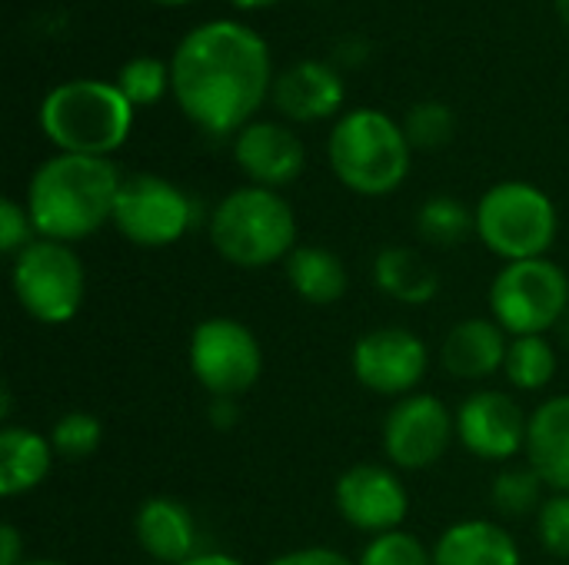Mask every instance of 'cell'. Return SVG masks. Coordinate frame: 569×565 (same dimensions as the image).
<instances>
[{"mask_svg":"<svg viewBox=\"0 0 569 565\" xmlns=\"http://www.w3.org/2000/svg\"><path fill=\"white\" fill-rule=\"evenodd\" d=\"M457 436V413L433 396L413 393L390 406L383 420V453L397 470L420 473L437 466Z\"/></svg>","mask_w":569,"mask_h":565,"instance_id":"cell-11","label":"cell"},{"mask_svg":"<svg viewBox=\"0 0 569 565\" xmlns=\"http://www.w3.org/2000/svg\"><path fill=\"white\" fill-rule=\"evenodd\" d=\"M50 443H53V453L67 463H83L90 460L100 443H103V423L93 416V413H83V410H73V413H63L53 430H50Z\"/></svg>","mask_w":569,"mask_h":565,"instance_id":"cell-29","label":"cell"},{"mask_svg":"<svg viewBox=\"0 0 569 565\" xmlns=\"http://www.w3.org/2000/svg\"><path fill=\"white\" fill-rule=\"evenodd\" d=\"M357 565H433V549H427L413 533L393 529L383 536H370Z\"/></svg>","mask_w":569,"mask_h":565,"instance_id":"cell-30","label":"cell"},{"mask_svg":"<svg viewBox=\"0 0 569 565\" xmlns=\"http://www.w3.org/2000/svg\"><path fill=\"white\" fill-rule=\"evenodd\" d=\"M187 363L210 400H240L263 373V350L247 323L233 316H210L193 326Z\"/></svg>","mask_w":569,"mask_h":565,"instance_id":"cell-10","label":"cell"},{"mask_svg":"<svg viewBox=\"0 0 569 565\" xmlns=\"http://www.w3.org/2000/svg\"><path fill=\"white\" fill-rule=\"evenodd\" d=\"M560 366L557 343L550 336H513L507 350V383L520 393H540L553 383Z\"/></svg>","mask_w":569,"mask_h":565,"instance_id":"cell-24","label":"cell"},{"mask_svg":"<svg viewBox=\"0 0 569 565\" xmlns=\"http://www.w3.org/2000/svg\"><path fill=\"white\" fill-rule=\"evenodd\" d=\"M267 565H357L353 559H347L343 553L337 549H327V546H307V549H290L277 559H270Z\"/></svg>","mask_w":569,"mask_h":565,"instance_id":"cell-33","label":"cell"},{"mask_svg":"<svg viewBox=\"0 0 569 565\" xmlns=\"http://www.w3.org/2000/svg\"><path fill=\"white\" fill-rule=\"evenodd\" d=\"M113 83L120 87V93L130 100L133 110L143 107H157L163 97H170V60L140 53L120 63Z\"/></svg>","mask_w":569,"mask_h":565,"instance_id":"cell-26","label":"cell"},{"mask_svg":"<svg viewBox=\"0 0 569 565\" xmlns=\"http://www.w3.org/2000/svg\"><path fill=\"white\" fill-rule=\"evenodd\" d=\"M233 10H267V7H277L283 0H227Z\"/></svg>","mask_w":569,"mask_h":565,"instance_id":"cell-37","label":"cell"},{"mask_svg":"<svg viewBox=\"0 0 569 565\" xmlns=\"http://www.w3.org/2000/svg\"><path fill=\"white\" fill-rule=\"evenodd\" d=\"M180 565H243L240 559H233L230 553H197V556H190L187 563Z\"/></svg>","mask_w":569,"mask_h":565,"instance_id":"cell-36","label":"cell"},{"mask_svg":"<svg viewBox=\"0 0 569 565\" xmlns=\"http://www.w3.org/2000/svg\"><path fill=\"white\" fill-rule=\"evenodd\" d=\"M137 546L150 563L180 565L197 556V523L193 513L173 496H150L133 516Z\"/></svg>","mask_w":569,"mask_h":565,"instance_id":"cell-18","label":"cell"},{"mask_svg":"<svg viewBox=\"0 0 569 565\" xmlns=\"http://www.w3.org/2000/svg\"><path fill=\"white\" fill-rule=\"evenodd\" d=\"M147 565H163V563H147Z\"/></svg>","mask_w":569,"mask_h":565,"instance_id":"cell-42","label":"cell"},{"mask_svg":"<svg viewBox=\"0 0 569 565\" xmlns=\"http://www.w3.org/2000/svg\"><path fill=\"white\" fill-rule=\"evenodd\" d=\"M557 330H560V340H563V343H567V346H569V313H567V316H563V323H560Z\"/></svg>","mask_w":569,"mask_h":565,"instance_id":"cell-40","label":"cell"},{"mask_svg":"<svg viewBox=\"0 0 569 565\" xmlns=\"http://www.w3.org/2000/svg\"><path fill=\"white\" fill-rule=\"evenodd\" d=\"M480 243L503 263L540 260L560 233V210L547 190L527 180L493 183L473 206Z\"/></svg>","mask_w":569,"mask_h":565,"instance_id":"cell-6","label":"cell"},{"mask_svg":"<svg viewBox=\"0 0 569 565\" xmlns=\"http://www.w3.org/2000/svg\"><path fill=\"white\" fill-rule=\"evenodd\" d=\"M33 240H40V236H37V226H33L27 206L17 203V200H10V196L0 200V250L7 256H17Z\"/></svg>","mask_w":569,"mask_h":565,"instance_id":"cell-32","label":"cell"},{"mask_svg":"<svg viewBox=\"0 0 569 565\" xmlns=\"http://www.w3.org/2000/svg\"><path fill=\"white\" fill-rule=\"evenodd\" d=\"M403 133L417 150L423 153H437L443 150L453 137H457V113L450 103L443 100H417L407 113H403Z\"/></svg>","mask_w":569,"mask_h":565,"instance_id":"cell-27","label":"cell"},{"mask_svg":"<svg viewBox=\"0 0 569 565\" xmlns=\"http://www.w3.org/2000/svg\"><path fill=\"white\" fill-rule=\"evenodd\" d=\"M10 286L27 316L47 326H63L83 306L87 270L70 243L33 240L13 256Z\"/></svg>","mask_w":569,"mask_h":565,"instance_id":"cell-7","label":"cell"},{"mask_svg":"<svg viewBox=\"0 0 569 565\" xmlns=\"http://www.w3.org/2000/svg\"><path fill=\"white\" fill-rule=\"evenodd\" d=\"M53 443L27 426L0 430V493L3 500H17L33 493L53 470Z\"/></svg>","mask_w":569,"mask_h":565,"instance_id":"cell-21","label":"cell"},{"mask_svg":"<svg viewBox=\"0 0 569 565\" xmlns=\"http://www.w3.org/2000/svg\"><path fill=\"white\" fill-rule=\"evenodd\" d=\"M207 420L213 423V430H233L237 420H240V406L237 400H210V410H207Z\"/></svg>","mask_w":569,"mask_h":565,"instance_id":"cell-35","label":"cell"},{"mask_svg":"<svg viewBox=\"0 0 569 565\" xmlns=\"http://www.w3.org/2000/svg\"><path fill=\"white\" fill-rule=\"evenodd\" d=\"M327 163L350 193L390 196L410 176L413 147L397 117L380 107H353L330 127Z\"/></svg>","mask_w":569,"mask_h":565,"instance_id":"cell-4","label":"cell"},{"mask_svg":"<svg viewBox=\"0 0 569 565\" xmlns=\"http://www.w3.org/2000/svg\"><path fill=\"white\" fill-rule=\"evenodd\" d=\"M373 283L403 306H423L440 293L437 266L413 246H383L373 256Z\"/></svg>","mask_w":569,"mask_h":565,"instance_id":"cell-22","label":"cell"},{"mask_svg":"<svg viewBox=\"0 0 569 565\" xmlns=\"http://www.w3.org/2000/svg\"><path fill=\"white\" fill-rule=\"evenodd\" d=\"M553 10H557L560 23L569 30V0H553Z\"/></svg>","mask_w":569,"mask_h":565,"instance_id":"cell-38","label":"cell"},{"mask_svg":"<svg viewBox=\"0 0 569 565\" xmlns=\"http://www.w3.org/2000/svg\"><path fill=\"white\" fill-rule=\"evenodd\" d=\"M530 416L500 390L470 393L457 410L460 446L483 463H510L527 450Z\"/></svg>","mask_w":569,"mask_h":565,"instance_id":"cell-14","label":"cell"},{"mask_svg":"<svg viewBox=\"0 0 569 565\" xmlns=\"http://www.w3.org/2000/svg\"><path fill=\"white\" fill-rule=\"evenodd\" d=\"M120 170L103 157L53 153L27 183V213L40 240L80 243L113 220L120 193Z\"/></svg>","mask_w":569,"mask_h":565,"instance_id":"cell-2","label":"cell"},{"mask_svg":"<svg viewBox=\"0 0 569 565\" xmlns=\"http://www.w3.org/2000/svg\"><path fill=\"white\" fill-rule=\"evenodd\" d=\"M283 270H287L290 290L310 306H333L343 300L350 286L347 263L327 246H297L287 256Z\"/></svg>","mask_w":569,"mask_h":565,"instance_id":"cell-23","label":"cell"},{"mask_svg":"<svg viewBox=\"0 0 569 565\" xmlns=\"http://www.w3.org/2000/svg\"><path fill=\"white\" fill-rule=\"evenodd\" d=\"M477 233V213L457 196H430L417 210V236L437 250L467 243Z\"/></svg>","mask_w":569,"mask_h":565,"instance_id":"cell-25","label":"cell"},{"mask_svg":"<svg viewBox=\"0 0 569 565\" xmlns=\"http://www.w3.org/2000/svg\"><path fill=\"white\" fill-rule=\"evenodd\" d=\"M537 536L550 556L569 559V493H553L543 500L537 513Z\"/></svg>","mask_w":569,"mask_h":565,"instance_id":"cell-31","label":"cell"},{"mask_svg":"<svg viewBox=\"0 0 569 565\" xmlns=\"http://www.w3.org/2000/svg\"><path fill=\"white\" fill-rule=\"evenodd\" d=\"M273 77V53L263 33L230 17L190 27L170 53V97L213 140H233L260 117Z\"/></svg>","mask_w":569,"mask_h":565,"instance_id":"cell-1","label":"cell"},{"mask_svg":"<svg viewBox=\"0 0 569 565\" xmlns=\"http://www.w3.org/2000/svg\"><path fill=\"white\" fill-rule=\"evenodd\" d=\"M569 313L567 270L547 256L503 263L490 283V316L510 336H547Z\"/></svg>","mask_w":569,"mask_h":565,"instance_id":"cell-8","label":"cell"},{"mask_svg":"<svg viewBox=\"0 0 569 565\" xmlns=\"http://www.w3.org/2000/svg\"><path fill=\"white\" fill-rule=\"evenodd\" d=\"M207 233L220 260L240 270H263L287 263L297 250V210L280 190L243 183L213 206Z\"/></svg>","mask_w":569,"mask_h":565,"instance_id":"cell-5","label":"cell"},{"mask_svg":"<svg viewBox=\"0 0 569 565\" xmlns=\"http://www.w3.org/2000/svg\"><path fill=\"white\" fill-rule=\"evenodd\" d=\"M517 539L493 519H460L433 543V565H520Z\"/></svg>","mask_w":569,"mask_h":565,"instance_id":"cell-20","label":"cell"},{"mask_svg":"<svg viewBox=\"0 0 569 565\" xmlns=\"http://www.w3.org/2000/svg\"><path fill=\"white\" fill-rule=\"evenodd\" d=\"M543 480L530 466H507L490 490V503L507 519H523L543 506Z\"/></svg>","mask_w":569,"mask_h":565,"instance_id":"cell-28","label":"cell"},{"mask_svg":"<svg viewBox=\"0 0 569 565\" xmlns=\"http://www.w3.org/2000/svg\"><path fill=\"white\" fill-rule=\"evenodd\" d=\"M23 565H67V563H53V559H27Z\"/></svg>","mask_w":569,"mask_h":565,"instance_id":"cell-41","label":"cell"},{"mask_svg":"<svg viewBox=\"0 0 569 565\" xmlns=\"http://www.w3.org/2000/svg\"><path fill=\"white\" fill-rule=\"evenodd\" d=\"M510 333L493 316H467L460 320L440 346V363L450 376L463 383H480L503 373Z\"/></svg>","mask_w":569,"mask_h":565,"instance_id":"cell-17","label":"cell"},{"mask_svg":"<svg viewBox=\"0 0 569 565\" xmlns=\"http://www.w3.org/2000/svg\"><path fill=\"white\" fill-rule=\"evenodd\" d=\"M270 103L283 123H323L337 120L347 103V80L333 60L303 57L277 70Z\"/></svg>","mask_w":569,"mask_h":565,"instance_id":"cell-15","label":"cell"},{"mask_svg":"<svg viewBox=\"0 0 569 565\" xmlns=\"http://www.w3.org/2000/svg\"><path fill=\"white\" fill-rule=\"evenodd\" d=\"M333 506L340 519L357 533L383 536L403 526L410 513V493L390 466L357 463L340 473L333 486Z\"/></svg>","mask_w":569,"mask_h":565,"instance_id":"cell-13","label":"cell"},{"mask_svg":"<svg viewBox=\"0 0 569 565\" xmlns=\"http://www.w3.org/2000/svg\"><path fill=\"white\" fill-rule=\"evenodd\" d=\"M230 153L247 183L267 190H283L297 183L307 167V147L283 120L257 117L230 140Z\"/></svg>","mask_w":569,"mask_h":565,"instance_id":"cell-16","label":"cell"},{"mask_svg":"<svg viewBox=\"0 0 569 565\" xmlns=\"http://www.w3.org/2000/svg\"><path fill=\"white\" fill-rule=\"evenodd\" d=\"M350 370L357 383L377 396L403 400L423 383L430 370L427 343L403 326H377L367 330L350 353Z\"/></svg>","mask_w":569,"mask_h":565,"instance_id":"cell-12","label":"cell"},{"mask_svg":"<svg viewBox=\"0 0 569 565\" xmlns=\"http://www.w3.org/2000/svg\"><path fill=\"white\" fill-rule=\"evenodd\" d=\"M110 223L127 243L140 250H163L190 233L197 223V203L183 186L160 173H130L120 183Z\"/></svg>","mask_w":569,"mask_h":565,"instance_id":"cell-9","label":"cell"},{"mask_svg":"<svg viewBox=\"0 0 569 565\" xmlns=\"http://www.w3.org/2000/svg\"><path fill=\"white\" fill-rule=\"evenodd\" d=\"M143 3H153V7H187L193 0H143Z\"/></svg>","mask_w":569,"mask_h":565,"instance_id":"cell-39","label":"cell"},{"mask_svg":"<svg viewBox=\"0 0 569 565\" xmlns=\"http://www.w3.org/2000/svg\"><path fill=\"white\" fill-rule=\"evenodd\" d=\"M137 110L113 80L73 77L50 87L40 100L37 123L57 153L103 157L117 153L133 133Z\"/></svg>","mask_w":569,"mask_h":565,"instance_id":"cell-3","label":"cell"},{"mask_svg":"<svg viewBox=\"0 0 569 565\" xmlns=\"http://www.w3.org/2000/svg\"><path fill=\"white\" fill-rule=\"evenodd\" d=\"M523 456L547 490L569 493V393L543 400L530 413Z\"/></svg>","mask_w":569,"mask_h":565,"instance_id":"cell-19","label":"cell"},{"mask_svg":"<svg viewBox=\"0 0 569 565\" xmlns=\"http://www.w3.org/2000/svg\"><path fill=\"white\" fill-rule=\"evenodd\" d=\"M27 563V549H23V536L13 523L0 526V565H23Z\"/></svg>","mask_w":569,"mask_h":565,"instance_id":"cell-34","label":"cell"}]
</instances>
